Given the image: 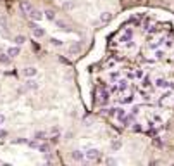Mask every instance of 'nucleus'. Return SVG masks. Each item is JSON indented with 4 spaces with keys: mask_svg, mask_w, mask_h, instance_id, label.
<instances>
[{
    "mask_svg": "<svg viewBox=\"0 0 174 166\" xmlns=\"http://www.w3.org/2000/svg\"><path fill=\"white\" fill-rule=\"evenodd\" d=\"M85 156L88 161H98V159L102 158V152L98 151V149H88V151L85 152Z\"/></svg>",
    "mask_w": 174,
    "mask_h": 166,
    "instance_id": "nucleus-1",
    "label": "nucleus"
},
{
    "mask_svg": "<svg viewBox=\"0 0 174 166\" xmlns=\"http://www.w3.org/2000/svg\"><path fill=\"white\" fill-rule=\"evenodd\" d=\"M71 159H73V161H76V163H85L86 156H85V152H83V151L76 149V151L71 152Z\"/></svg>",
    "mask_w": 174,
    "mask_h": 166,
    "instance_id": "nucleus-2",
    "label": "nucleus"
},
{
    "mask_svg": "<svg viewBox=\"0 0 174 166\" xmlns=\"http://www.w3.org/2000/svg\"><path fill=\"white\" fill-rule=\"evenodd\" d=\"M31 31H33L35 38H43L45 37V30H43V28H40L38 24H35V23H31Z\"/></svg>",
    "mask_w": 174,
    "mask_h": 166,
    "instance_id": "nucleus-3",
    "label": "nucleus"
},
{
    "mask_svg": "<svg viewBox=\"0 0 174 166\" xmlns=\"http://www.w3.org/2000/svg\"><path fill=\"white\" fill-rule=\"evenodd\" d=\"M31 9H33V5H31L30 0H21V2H19V11H21L22 14H28Z\"/></svg>",
    "mask_w": 174,
    "mask_h": 166,
    "instance_id": "nucleus-4",
    "label": "nucleus"
},
{
    "mask_svg": "<svg viewBox=\"0 0 174 166\" xmlns=\"http://www.w3.org/2000/svg\"><path fill=\"white\" fill-rule=\"evenodd\" d=\"M36 73H38V69L35 66H26L24 69H22V74H24L26 78H35V76H36Z\"/></svg>",
    "mask_w": 174,
    "mask_h": 166,
    "instance_id": "nucleus-5",
    "label": "nucleus"
},
{
    "mask_svg": "<svg viewBox=\"0 0 174 166\" xmlns=\"http://www.w3.org/2000/svg\"><path fill=\"white\" fill-rule=\"evenodd\" d=\"M38 87H40V83L35 78H28V81L24 83V88L26 90H38Z\"/></svg>",
    "mask_w": 174,
    "mask_h": 166,
    "instance_id": "nucleus-6",
    "label": "nucleus"
},
{
    "mask_svg": "<svg viewBox=\"0 0 174 166\" xmlns=\"http://www.w3.org/2000/svg\"><path fill=\"white\" fill-rule=\"evenodd\" d=\"M28 16H30L33 21H41V19H43V12H40L38 9H31V11L28 12Z\"/></svg>",
    "mask_w": 174,
    "mask_h": 166,
    "instance_id": "nucleus-7",
    "label": "nucleus"
},
{
    "mask_svg": "<svg viewBox=\"0 0 174 166\" xmlns=\"http://www.w3.org/2000/svg\"><path fill=\"white\" fill-rule=\"evenodd\" d=\"M155 85L159 87V88H171V87H174L171 81L164 80V78H157V80H155Z\"/></svg>",
    "mask_w": 174,
    "mask_h": 166,
    "instance_id": "nucleus-8",
    "label": "nucleus"
},
{
    "mask_svg": "<svg viewBox=\"0 0 174 166\" xmlns=\"http://www.w3.org/2000/svg\"><path fill=\"white\" fill-rule=\"evenodd\" d=\"M121 121H122V125H124V126L129 128V126H133V123H134V114H133V113H131V114H126Z\"/></svg>",
    "mask_w": 174,
    "mask_h": 166,
    "instance_id": "nucleus-9",
    "label": "nucleus"
},
{
    "mask_svg": "<svg viewBox=\"0 0 174 166\" xmlns=\"http://www.w3.org/2000/svg\"><path fill=\"white\" fill-rule=\"evenodd\" d=\"M131 37H133V31H131V28H128V30H124V35L121 37V42L122 43H128L131 40Z\"/></svg>",
    "mask_w": 174,
    "mask_h": 166,
    "instance_id": "nucleus-10",
    "label": "nucleus"
},
{
    "mask_svg": "<svg viewBox=\"0 0 174 166\" xmlns=\"http://www.w3.org/2000/svg\"><path fill=\"white\" fill-rule=\"evenodd\" d=\"M111 19H112V12H102V14H100V23H102V24L111 23Z\"/></svg>",
    "mask_w": 174,
    "mask_h": 166,
    "instance_id": "nucleus-11",
    "label": "nucleus"
},
{
    "mask_svg": "<svg viewBox=\"0 0 174 166\" xmlns=\"http://www.w3.org/2000/svg\"><path fill=\"white\" fill-rule=\"evenodd\" d=\"M19 52H21V48H19V45H14V47H9L7 48V54L11 55V57H17Z\"/></svg>",
    "mask_w": 174,
    "mask_h": 166,
    "instance_id": "nucleus-12",
    "label": "nucleus"
},
{
    "mask_svg": "<svg viewBox=\"0 0 174 166\" xmlns=\"http://www.w3.org/2000/svg\"><path fill=\"white\" fill-rule=\"evenodd\" d=\"M128 87H129V83H128V80H119L117 81V88H119V92H124V90H128Z\"/></svg>",
    "mask_w": 174,
    "mask_h": 166,
    "instance_id": "nucleus-13",
    "label": "nucleus"
},
{
    "mask_svg": "<svg viewBox=\"0 0 174 166\" xmlns=\"http://www.w3.org/2000/svg\"><path fill=\"white\" fill-rule=\"evenodd\" d=\"M12 42H14L16 45H19V47H21V45L26 42V37H24V35H16V37L12 38Z\"/></svg>",
    "mask_w": 174,
    "mask_h": 166,
    "instance_id": "nucleus-14",
    "label": "nucleus"
},
{
    "mask_svg": "<svg viewBox=\"0 0 174 166\" xmlns=\"http://www.w3.org/2000/svg\"><path fill=\"white\" fill-rule=\"evenodd\" d=\"M78 52H81V43L76 42V43H73L69 47V54H78Z\"/></svg>",
    "mask_w": 174,
    "mask_h": 166,
    "instance_id": "nucleus-15",
    "label": "nucleus"
},
{
    "mask_svg": "<svg viewBox=\"0 0 174 166\" xmlns=\"http://www.w3.org/2000/svg\"><path fill=\"white\" fill-rule=\"evenodd\" d=\"M43 18H47L48 21H55V12H54L52 9H47V11L43 12Z\"/></svg>",
    "mask_w": 174,
    "mask_h": 166,
    "instance_id": "nucleus-16",
    "label": "nucleus"
},
{
    "mask_svg": "<svg viewBox=\"0 0 174 166\" xmlns=\"http://www.w3.org/2000/svg\"><path fill=\"white\" fill-rule=\"evenodd\" d=\"M122 147V142L121 140H119V138H115V140H112L111 142V149H112V151H119V149H121Z\"/></svg>",
    "mask_w": 174,
    "mask_h": 166,
    "instance_id": "nucleus-17",
    "label": "nucleus"
},
{
    "mask_svg": "<svg viewBox=\"0 0 174 166\" xmlns=\"http://www.w3.org/2000/svg\"><path fill=\"white\" fill-rule=\"evenodd\" d=\"M124 116H126V109H122V107H115V118L121 121Z\"/></svg>",
    "mask_w": 174,
    "mask_h": 166,
    "instance_id": "nucleus-18",
    "label": "nucleus"
},
{
    "mask_svg": "<svg viewBox=\"0 0 174 166\" xmlns=\"http://www.w3.org/2000/svg\"><path fill=\"white\" fill-rule=\"evenodd\" d=\"M11 59H12V57L9 54H2V55H0V64H5V66H9V64H11Z\"/></svg>",
    "mask_w": 174,
    "mask_h": 166,
    "instance_id": "nucleus-19",
    "label": "nucleus"
},
{
    "mask_svg": "<svg viewBox=\"0 0 174 166\" xmlns=\"http://www.w3.org/2000/svg\"><path fill=\"white\" fill-rule=\"evenodd\" d=\"M55 24H57V28H59V30H62V31H67V33H69V26L66 24V23L64 21H55Z\"/></svg>",
    "mask_w": 174,
    "mask_h": 166,
    "instance_id": "nucleus-20",
    "label": "nucleus"
},
{
    "mask_svg": "<svg viewBox=\"0 0 174 166\" xmlns=\"http://www.w3.org/2000/svg\"><path fill=\"white\" fill-rule=\"evenodd\" d=\"M107 102H109V92L104 90V92H100V104L104 106V104H107Z\"/></svg>",
    "mask_w": 174,
    "mask_h": 166,
    "instance_id": "nucleus-21",
    "label": "nucleus"
},
{
    "mask_svg": "<svg viewBox=\"0 0 174 166\" xmlns=\"http://www.w3.org/2000/svg\"><path fill=\"white\" fill-rule=\"evenodd\" d=\"M74 5H76V4H74L73 0H66V2L62 4V7L66 9V11H71V9H74Z\"/></svg>",
    "mask_w": 174,
    "mask_h": 166,
    "instance_id": "nucleus-22",
    "label": "nucleus"
},
{
    "mask_svg": "<svg viewBox=\"0 0 174 166\" xmlns=\"http://www.w3.org/2000/svg\"><path fill=\"white\" fill-rule=\"evenodd\" d=\"M50 43H52L54 47H62L64 42H62V40H59V38H50Z\"/></svg>",
    "mask_w": 174,
    "mask_h": 166,
    "instance_id": "nucleus-23",
    "label": "nucleus"
},
{
    "mask_svg": "<svg viewBox=\"0 0 174 166\" xmlns=\"http://www.w3.org/2000/svg\"><path fill=\"white\" fill-rule=\"evenodd\" d=\"M133 100H134V93H129V95H126L122 99V104H131Z\"/></svg>",
    "mask_w": 174,
    "mask_h": 166,
    "instance_id": "nucleus-24",
    "label": "nucleus"
},
{
    "mask_svg": "<svg viewBox=\"0 0 174 166\" xmlns=\"http://www.w3.org/2000/svg\"><path fill=\"white\" fill-rule=\"evenodd\" d=\"M38 151H40L41 154H47V152H48V145H45V144L38 145Z\"/></svg>",
    "mask_w": 174,
    "mask_h": 166,
    "instance_id": "nucleus-25",
    "label": "nucleus"
},
{
    "mask_svg": "<svg viewBox=\"0 0 174 166\" xmlns=\"http://www.w3.org/2000/svg\"><path fill=\"white\" fill-rule=\"evenodd\" d=\"M141 85H143V87H150V78L143 76V78H141Z\"/></svg>",
    "mask_w": 174,
    "mask_h": 166,
    "instance_id": "nucleus-26",
    "label": "nucleus"
},
{
    "mask_svg": "<svg viewBox=\"0 0 174 166\" xmlns=\"http://www.w3.org/2000/svg\"><path fill=\"white\" fill-rule=\"evenodd\" d=\"M104 113L109 114V116H115V107H112V109H104Z\"/></svg>",
    "mask_w": 174,
    "mask_h": 166,
    "instance_id": "nucleus-27",
    "label": "nucleus"
},
{
    "mask_svg": "<svg viewBox=\"0 0 174 166\" xmlns=\"http://www.w3.org/2000/svg\"><path fill=\"white\" fill-rule=\"evenodd\" d=\"M155 59H160V57H164V50H155Z\"/></svg>",
    "mask_w": 174,
    "mask_h": 166,
    "instance_id": "nucleus-28",
    "label": "nucleus"
},
{
    "mask_svg": "<svg viewBox=\"0 0 174 166\" xmlns=\"http://www.w3.org/2000/svg\"><path fill=\"white\" fill-rule=\"evenodd\" d=\"M43 137H45V133H43V132H36V133H35V138H38V140H41Z\"/></svg>",
    "mask_w": 174,
    "mask_h": 166,
    "instance_id": "nucleus-29",
    "label": "nucleus"
},
{
    "mask_svg": "<svg viewBox=\"0 0 174 166\" xmlns=\"http://www.w3.org/2000/svg\"><path fill=\"white\" fill-rule=\"evenodd\" d=\"M117 163L119 161H117V159H114V158H109L107 159V164H117Z\"/></svg>",
    "mask_w": 174,
    "mask_h": 166,
    "instance_id": "nucleus-30",
    "label": "nucleus"
},
{
    "mask_svg": "<svg viewBox=\"0 0 174 166\" xmlns=\"http://www.w3.org/2000/svg\"><path fill=\"white\" fill-rule=\"evenodd\" d=\"M117 78H119V73H117V71H115V73H111V80H112V81L117 80Z\"/></svg>",
    "mask_w": 174,
    "mask_h": 166,
    "instance_id": "nucleus-31",
    "label": "nucleus"
},
{
    "mask_svg": "<svg viewBox=\"0 0 174 166\" xmlns=\"http://www.w3.org/2000/svg\"><path fill=\"white\" fill-rule=\"evenodd\" d=\"M26 138H17V140H14V144H26Z\"/></svg>",
    "mask_w": 174,
    "mask_h": 166,
    "instance_id": "nucleus-32",
    "label": "nucleus"
},
{
    "mask_svg": "<svg viewBox=\"0 0 174 166\" xmlns=\"http://www.w3.org/2000/svg\"><path fill=\"white\" fill-rule=\"evenodd\" d=\"M131 113H133V114H134V116H136V114H138V113H140V107H138V106H134V107H133V109H131Z\"/></svg>",
    "mask_w": 174,
    "mask_h": 166,
    "instance_id": "nucleus-33",
    "label": "nucleus"
},
{
    "mask_svg": "<svg viewBox=\"0 0 174 166\" xmlns=\"http://www.w3.org/2000/svg\"><path fill=\"white\" fill-rule=\"evenodd\" d=\"M133 130L134 132H141V126H138V123H133Z\"/></svg>",
    "mask_w": 174,
    "mask_h": 166,
    "instance_id": "nucleus-34",
    "label": "nucleus"
},
{
    "mask_svg": "<svg viewBox=\"0 0 174 166\" xmlns=\"http://www.w3.org/2000/svg\"><path fill=\"white\" fill-rule=\"evenodd\" d=\"M153 121H155V123H162V118H160V116H153Z\"/></svg>",
    "mask_w": 174,
    "mask_h": 166,
    "instance_id": "nucleus-35",
    "label": "nucleus"
},
{
    "mask_svg": "<svg viewBox=\"0 0 174 166\" xmlns=\"http://www.w3.org/2000/svg\"><path fill=\"white\" fill-rule=\"evenodd\" d=\"M4 123H5V116L0 114V125H4Z\"/></svg>",
    "mask_w": 174,
    "mask_h": 166,
    "instance_id": "nucleus-36",
    "label": "nucleus"
},
{
    "mask_svg": "<svg viewBox=\"0 0 174 166\" xmlns=\"http://www.w3.org/2000/svg\"><path fill=\"white\" fill-rule=\"evenodd\" d=\"M134 76H136V78H143V74H141V71H136V73H134Z\"/></svg>",
    "mask_w": 174,
    "mask_h": 166,
    "instance_id": "nucleus-37",
    "label": "nucleus"
},
{
    "mask_svg": "<svg viewBox=\"0 0 174 166\" xmlns=\"http://www.w3.org/2000/svg\"><path fill=\"white\" fill-rule=\"evenodd\" d=\"M0 137H7V132H5V130H0Z\"/></svg>",
    "mask_w": 174,
    "mask_h": 166,
    "instance_id": "nucleus-38",
    "label": "nucleus"
},
{
    "mask_svg": "<svg viewBox=\"0 0 174 166\" xmlns=\"http://www.w3.org/2000/svg\"><path fill=\"white\" fill-rule=\"evenodd\" d=\"M28 144H30L31 147H38V144H36V142H33V140H31V142H28Z\"/></svg>",
    "mask_w": 174,
    "mask_h": 166,
    "instance_id": "nucleus-39",
    "label": "nucleus"
}]
</instances>
